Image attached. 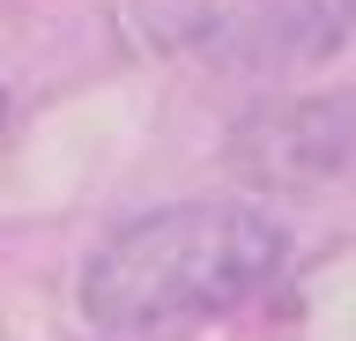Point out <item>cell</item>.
Segmentation results:
<instances>
[{
    "label": "cell",
    "instance_id": "6da1fadb",
    "mask_svg": "<svg viewBox=\"0 0 356 341\" xmlns=\"http://www.w3.org/2000/svg\"><path fill=\"white\" fill-rule=\"evenodd\" d=\"M282 230L252 201H171L149 208L82 260L74 304L104 341H178L238 312L275 282Z\"/></svg>",
    "mask_w": 356,
    "mask_h": 341
},
{
    "label": "cell",
    "instance_id": "7a4b0ae2",
    "mask_svg": "<svg viewBox=\"0 0 356 341\" xmlns=\"http://www.w3.org/2000/svg\"><path fill=\"white\" fill-rule=\"evenodd\" d=\"M356 163V90L267 97L222 134V171L245 193H319Z\"/></svg>",
    "mask_w": 356,
    "mask_h": 341
},
{
    "label": "cell",
    "instance_id": "3957f363",
    "mask_svg": "<svg viewBox=\"0 0 356 341\" xmlns=\"http://www.w3.org/2000/svg\"><path fill=\"white\" fill-rule=\"evenodd\" d=\"M275 0H119V38L149 60H216L238 67Z\"/></svg>",
    "mask_w": 356,
    "mask_h": 341
},
{
    "label": "cell",
    "instance_id": "277c9868",
    "mask_svg": "<svg viewBox=\"0 0 356 341\" xmlns=\"http://www.w3.org/2000/svg\"><path fill=\"white\" fill-rule=\"evenodd\" d=\"M356 30V0H275L252 45L238 52V74H297L327 67Z\"/></svg>",
    "mask_w": 356,
    "mask_h": 341
}]
</instances>
